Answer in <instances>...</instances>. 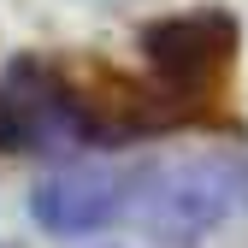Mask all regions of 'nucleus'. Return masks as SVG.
<instances>
[{
    "label": "nucleus",
    "mask_w": 248,
    "mask_h": 248,
    "mask_svg": "<svg viewBox=\"0 0 248 248\" xmlns=\"http://www.w3.org/2000/svg\"><path fill=\"white\" fill-rule=\"evenodd\" d=\"M236 42H242V30H236V18L225 6L160 18V24H148V36H142L148 65L160 71V83L177 101H207L213 89L225 83L231 59H236Z\"/></svg>",
    "instance_id": "obj_2"
},
{
    "label": "nucleus",
    "mask_w": 248,
    "mask_h": 248,
    "mask_svg": "<svg viewBox=\"0 0 248 248\" xmlns=\"http://www.w3.org/2000/svg\"><path fill=\"white\" fill-rule=\"evenodd\" d=\"M118 136L101 101H83L47 59H12L0 71V154H59Z\"/></svg>",
    "instance_id": "obj_1"
},
{
    "label": "nucleus",
    "mask_w": 248,
    "mask_h": 248,
    "mask_svg": "<svg viewBox=\"0 0 248 248\" xmlns=\"http://www.w3.org/2000/svg\"><path fill=\"white\" fill-rule=\"evenodd\" d=\"M124 201H130V177H118L107 166H65L36 183L30 213L53 236H89V231H107L124 213Z\"/></svg>",
    "instance_id": "obj_4"
},
{
    "label": "nucleus",
    "mask_w": 248,
    "mask_h": 248,
    "mask_svg": "<svg viewBox=\"0 0 248 248\" xmlns=\"http://www.w3.org/2000/svg\"><path fill=\"white\" fill-rule=\"evenodd\" d=\"M142 225L160 236L166 248H189L201 231L219 225V213L231 207V171H219L213 160H189V166H166L142 177Z\"/></svg>",
    "instance_id": "obj_3"
}]
</instances>
